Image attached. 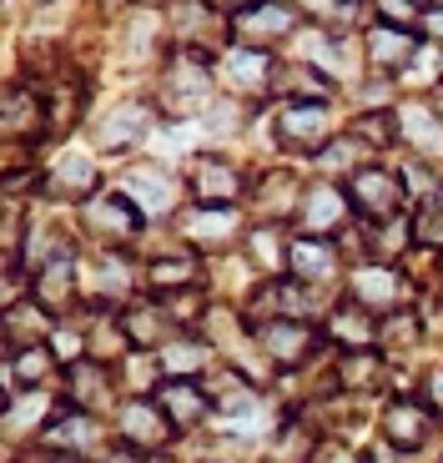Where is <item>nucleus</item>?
Here are the masks:
<instances>
[{
	"label": "nucleus",
	"mask_w": 443,
	"mask_h": 463,
	"mask_svg": "<svg viewBox=\"0 0 443 463\" xmlns=\"http://www.w3.org/2000/svg\"><path fill=\"white\" fill-rule=\"evenodd\" d=\"M348 202L373 222V227H383V222H393V212L403 207V182H398L393 172H383V166H363V172H348Z\"/></svg>",
	"instance_id": "nucleus-1"
},
{
	"label": "nucleus",
	"mask_w": 443,
	"mask_h": 463,
	"mask_svg": "<svg viewBox=\"0 0 443 463\" xmlns=\"http://www.w3.org/2000/svg\"><path fill=\"white\" fill-rule=\"evenodd\" d=\"M272 137L292 151H327V106L323 101H303V106H282L278 121H272Z\"/></svg>",
	"instance_id": "nucleus-2"
},
{
	"label": "nucleus",
	"mask_w": 443,
	"mask_h": 463,
	"mask_svg": "<svg viewBox=\"0 0 443 463\" xmlns=\"http://www.w3.org/2000/svg\"><path fill=\"white\" fill-rule=\"evenodd\" d=\"M207 56H182L172 71L162 76V111L166 116H192L207 101Z\"/></svg>",
	"instance_id": "nucleus-3"
},
{
	"label": "nucleus",
	"mask_w": 443,
	"mask_h": 463,
	"mask_svg": "<svg viewBox=\"0 0 443 463\" xmlns=\"http://www.w3.org/2000/svg\"><path fill=\"white\" fill-rule=\"evenodd\" d=\"M117 429H121V439H127V449L152 453V449H162V443L172 439V418L156 408V398H137V403L121 408Z\"/></svg>",
	"instance_id": "nucleus-4"
},
{
	"label": "nucleus",
	"mask_w": 443,
	"mask_h": 463,
	"mask_svg": "<svg viewBox=\"0 0 443 463\" xmlns=\"http://www.w3.org/2000/svg\"><path fill=\"white\" fill-rule=\"evenodd\" d=\"M353 302H358L363 313H388V307L403 302V278L383 262H363L353 272Z\"/></svg>",
	"instance_id": "nucleus-5"
},
{
	"label": "nucleus",
	"mask_w": 443,
	"mask_h": 463,
	"mask_svg": "<svg viewBox=\"0 0 443 463\" xmlns=\"http://www.w3.org/2000/svg\"><path fill=\"white\" fill-rule=\"evenodd\" d=\"M242 192V176H237L232 162H222V156H197L192 162V197L207 202V207H227L237 202Z\"/></svg>",
	"instance_id": "nucleus-6"
},
{
	"label": "nucleus",
	"mask_w": 443,
	"mask_h": 463,
	"mask_svg": "<svg viewBox=\"0 0 443 463\" xmlns=\"http://www.w3.org/2000/svg\"><path fill=\"white\" fill-rule=\"evenodd\" d=\"M383 433H388V443H393V449L413 453V449H423V443H429L433 418H429V408H423V403L398 398V403H388V413H383Z\"/></svg>",
	"instance_id": "nucleus-7"
},
{
	"label": "nucleus",
	"mask_w": 443,
	"mask_h": 463,
	"mask_svg": "<svg viewBox=\"0 0 443 463\" xmlns=\"http://www.w3.org/2000/svg\"><path fill=\"white\" fill-rule=\"evenodd\" d=\"M71 298H76V257L56 252L35 267V302H41L46 313H61Z\"/></svg>",
	"instance_id": "nucleus-8"
},
{
	"label": "nucleus",
	"mask_w": 443,
	"mask_h": 463,
	"mask_svg": "<svg viewBox=\"0 0 443 463\" xmlns=\"http://www.w3.org/2000/svg\"><path fill=\"white\" fill-rule=\"evenodd\" d=\"M262 347H268L272 363H282V368H297V363L313 353V327H307V323H292V317H272V323H262Z\"/></svg>",
	"instance_id": "nucleus-9"
},
{
	"label": "nucleus",
	"mask_w": 443,
	"mask_h": 463,
	"mask_svg": "<svg viewBox=\"0 0 443 463\" xmlns=\"http://www.w3.org/2000/svg\"><path fill=\"white\" fill-rule=\"evenodd\" d=\"M156 408H162L166 418H172V429H192V423H202L207 418V393H202L197 383L187 378H166L162 388H156Z\"/></svg>",
	"instance_id": "nucleus-10"
},
{
	"label": "nucleus",
	"mask_w": 443,
	"mask_h": 463,
	"mask_svg": "<svg viewBox=\"0 0 443 463\" xmlns=\"http://www.w3.org/2000/svg\"><path fill=\"white\" fill-rule=\"evenodd\" d=\"M348 217V197H343L338 186L317 182L313 192L303 197V222H307V237H333Z\"/></svg>",
	"instance_id": "nucleus-11"
},
{
	"label": "nucleus",
	"mask_w": 443,
	"mask_h": 463,
	"mask_svg": "<svg viewBox=\"0 0 443 463\" xmlns=\"http://www.w3.org/2000/svg\"><path fill=\"white\" fill-rule=\"evenodd\" d=\"M292 25H297L292 5H242L232 15V31L247 35V41H272V35H287Z\"/></svg>",
	"instance_id": "nucleus-12"
},
{
	"label": "nucleus",
	"mask_w": 443,
	"mask_h": 463,
	"mask_svg": "<svg viewBox=\"0 0 443 463\" xmlns=\"http://www.w3.org/2000/svg\"><path fill=\"white\" fill-rule=\"evenodd\" d=\"M368 56H373V66L398 71V66H409V61L419 56V35L378 21V25H373V35H368Z\"/></svg>",
	"instance_id": "nucleus-13"
},
{
	"label": "nucleus",
	"mask_w": 443,
	"mask_h": 463,
	"mask_svg": "<svg viewBox=\"0 0 443 463\" xmlns=\"http://www.w3.org/2000/svg\"><path fill=\"white\" fill-rule=\"evenodd\" d=\"M398 131H403V141H409L419 156H429V151L443 146V121H438V111H433V106L409 101L403 111H398Z\"/></svg>",
	"instance_id": "nucleus-14"
},
{
	"label": "nucleus",
	"mask_w": 443,
	"mask_h": 463,
	"mask_svg": "<svg viewBox=\"0 0 443 463\" xmlns=\"http://www.w3.org/2000/svg\"><path fill=\"white\" fill-rule=\"evenodd\" d=\"M91 227L106 232V237H131L141 227V212L127 192H106V197L91 202Z\"/></svg>",
	"instance_id": "nucleus-15"
},
{
	"label": "nucleus",
	"mask_w": 443,
	"mask_h": 463,
	"mask_svg": "<svg viewBox=\"0 0 443 463\" xmlns=\"http://www.w3.org/2000/svg\"><path fill=\"white\" fill-rule=\"evenodd\" d=\"M146 127H152V106H146V101H127V106H117V111L101 121V141H106V146H127V141H137Z\"/></svg>",
	"instance_id": "nucleus-16"
},
{
	"label": "nucleus",
	"mask_w": 443,
	"mask_h": 463,
	"mask_svg": "<svg viewBox=\"0 0 443 463\" xmlns=\"http://www.w3.org/2000/svg\"><path fill=\"white\" fill-rule=\"evenodd\" d=\"M333 257H338V252H333L327 237H297L292 252H287V267L303 282H313V278H327V272H333Z\"/></svg>",
	"instance_id": "nucleus-17"
},
{
	"label": "nucleus",
	"mask_w": 443,
	"mask_h": 463,
	"mask_svg": "<svg viewBox=\"0 0 443 463\" xmlns=\"http://www.w3.org/2000/svg\"><path fill=\"white\" fill-rule=\"evenodd\" d=\"M127 197H141L146 202V212H166L172 207V182H166V172H156V166H137V172H127Z\"/></svg>",
	"instance_id": "nucleus-18"
},
{
	"label": "nucleus",
	"mask_w": 443,
	"mask_h": 463,
	"mask_svg": "<svg viewBox=\"0 0 443 463\" xmlns=\"http://www.w3.org/2000/svg\"><path fill=\"white\" fill-rule=\"evenodd\" d=\"M327 337H338L343 347H358V353H368V343H373L368 313H363L358 302H343L338 313H333V323H327Z\"/></svg>",
	"instance_id": "nucleus-19"
},
{
	"label": "nucleus",
	"mask_w": 443,
	"mask_h": 463,
	"mask_svg": "<svg viewBox=\"0 0 443 463\" xmlns=\"http://www.w3.org/2000/svg\"><path fill=\"white\" fill-rule=\"evenodd\" d=\"M51 358L56 353H46V347H21V353H5V373H11V398H15V388H35V383L46 378V368H51Z\"/></svg>",
	"instance_id": "nucleus-20"
},
{
	"label": "nucleus",
	"mask_w": 443,
	"mask_h": 463,
	"mask_svg": "<svg viewBox=\"0 0 443 463\" xmlns=\"http://www.w3.org/2000/svg\"><path fill=\"white\" fill-rule=\"evenodd\" d=\"M51 176H56V182H51V192H61V197H86V192H91V156L66 151Z\"/></svg>",
	"instance_id": "nucleus-21"
},
{
	"label": "nucleus",
	"mask_w": 443,
	"mask_h": 463,
	"mask_svg": "<svg viewBox=\"0 0 443 463\" xmlns=\"http://www.w3.org/2000/svg\"><path fill=\"white\" fill-rule=\"evenodd\" d=\"M41 131V101L25 91H11L5 96V137L21 141V137H35Z\"/></svg>",
	"instance_id": "nucleus-22"
},
{
	"label": "nucleus",
	"mask_w": 443,
	"mask_h": 463,
	"mask_svg": "<svg viewBox=\"0 0 443 463\" xmlns=\"http://www.w3.org/2000/svg\"><path fill=\"white\" fill-rule=\"evenodd\" d=\"M121 333H127L137 347H156V353H162V347H166V337H162L166 333V317L156 313V307H131L127 323H121Z\"/></svg>",
	"instance_id": "nucleus-23"
},
{
	"label": "nucleus",
	"mask_w": 443,
	"mask_h": 463,
	"mask_svg": "<svg viewBox=\"0 0 443 463\" xmlns=\"http://www.w3.org/2000/svg\"><path fill=\"white\" fill-rule=\"evenodd\" d=\"M268 56H262V46H247V51H232V61H227V81L242 86V91H257V86L268 81Z\"/></svg>",
	"instance_id": "nucleus-24"
},
{
	"label": "nucleus",
	"mask_w": 443,
	"mask_h": 463,
	"mask_svg": "<svg viewBox=\"0 0 443 463\" xmlns=\"http://www.w3.org/2000/svg\"><path fill=\"white\" fill-rule=\"evenodd\" d=\"M156 363H162L172 378H182V373H197L202 363H207V343H197V337H182V343H166L162 353H156Z\"/></svg>",
	"instance_id": "nucleus-25"
},
{
	"label": "nucleus",
	"mask_w": 443,
	"mask_h": 463,
	"mask_svg": "<svg viewBox=\"0 0 443 463\" xmlns=\"http://www.w3.org/2000/svg\"><path fill=\"white\" fill-rule=\"evenodd\" d=\"M96 439V423L86 413H61L46 429V443H61V449H86Z\"/></svg>",
	"instance_id": "nucleus-26"
},
{
	"label": "nucleus",
	"mask_w": 443,
	"mask_h": 463,
	"mask_svg": "<svg viewBox=\"0 0 443 463\" xmlns=\"http://www.w3.org/2000/svg\"><path fill=\"white\" fill-rule=\"evenodd\" d=\"M146 278H152V288H187V282H197V257H156Z\"/></svg>",
	"instance_id": "nucleus-27"
},
{
	"label": "nucleus",
	"mask_w": 443,
	"mask_h": 463,
	"mask_svg": "<svg viewBox=\"0 0 443 463\" xmlns=\"http://www.w3.org/2000/svg\"><path fill=\"white\" fill-rule=\"evenodd\" d=\"M106 393H111V388H106V368H76L71 373V398L81 408L106 403Z\"/></svg>",
	"instance_id": "nucleus-28"
},
{
	"label": "nucleus",
	"mask_w": 443,
	"mask_h": 463,
	"mask_svg": "<svg viewBox=\"0 0 443 463\" xmlns=\"http://www.w3.org/2000/svg\"><path fill=\"white\" fill-rule=\"evenodd\" d=\"M96 288H101V298L106 292H121V298H127L131 292V262L127 257H101V262H96Z\"/></svg>",
	"instance_id": "nucleus-29"
},
{
	"label": "nucleus",
	"mask_w": 443,
	"mask_h": 463,
	"mask_svg": "<svg viewBox=\"0 0 443 463\" xmlns=\"http://www.w3.org/2000/svg\"><path fill=\"white\" fill-rule=\"evenodd\" d=\"M227 232H237V217L227 207H212V212H197V217H192V237H197V242H217Z\"/></svg>",
	"instance_id": "nucleus-30"
},
{
	"label": "nucleus",
	"mask_w": 443,
	"mask_h": 463,
	"mask_svg": "<svg viewBox=\"0 0 443 463\" xmlns=\"http://www.w3.org/2000/svg\"><path fill=\"white\" fill-rule=\"evenodd\" d=\"M378 373H383V363H378L373 353H358V358H348L338 368V378H343V388H373Z\"/></svg>",
	"instance_id": "nucleus-31"
},
{
	"label": "nucleus",
	"mask_w": 443,
	"mask_h": 463,
	"mask_svg": "<svg viewBox=\"0 0 443 463\" xmlns=\"http://www.w3.org/2000/svg\"><path fill=\"white\" fill-rule=\"evenodd\" d=\"M287 252H292V247H282L272 227H257L252 232V262L257 267H287Z\"/></svg>",
	"instance_id": "nucleus-32"
},
{
	"label": "nucleus",
	"mask_w": 443,
	"mask_h": 463,
	"mask_svg": "<svg viewBox=\"0 0 443 463\" xmlns=\"http://www.w3.org/2000/svg\"><path fill=\"white\" fill-rule=\"evenodd\" d=\"M353 137H363L368 146H388V141H393V116H388V111L358 116V121H353Z\"/></svg>",
	"instance_id": "nucleus-33"
},
{
	"label": "nucleus",
	"mask_w": 443,
	"mask_h": 463,
	"mask_svg": "<svg viewBox=\"0 0 443 463\" xmlns=\"http://www.w3.org/2000/svg\"><path fill=\"white\" fill-rule=\"evenodd\" d=\"M413 237H419V242H443V186L423 202V217H419V227H413Z\"/></svg>",
	"instance_id": "nucleus-34"
},
{
	"label": "nucleus",
	"mask_w": 443,
	"mask_h": 463,
	"mask_svg": "<svg viewBox=\"0 0 443 463\" xmlns=\"http://www.w3.org/2000/svg\"><path fill=\"white\" fill-rule=\"evenodd\" d=\"M348 162H358V137H333L327 151L317 156V172H343Z\"/></svg>",
	"instance_id": "nucleus-35"
},
{
	"label": "nucleus",
	"mask_w": 443,
	"mask_h": 463,
	"mask_svg": "<svg viewBox=\"0 0 443 463\" xmlns=\"http://www.w3.org/2000/svg\"><path fill=\"white\" fill-rule=\"evenodd\" d=\"M51 337H56V343H51V353H56L61 363H71V358H81V353H86L81 333H66V327H61V333H51Z\"/></svg>",
	"instance_id": "nucleus-36"
},
{
	"label": "nucleus",
	"mask_w": 443,
	"mask_h": 463,
	"mask_svg": "<svg viewBox=\"0 0 443 463\" xmlns=\"http://www.w3.org/2000/svg\"><path fill=\"white\" fill-rule=\"evenodd\" d=\"M378 15H383V25H403L409 31L419 21V5H378Z\"/></svg>",
	"instance_id": "nucleus-37"
},
{
	"label": "nucleus",
	"mask_w": 443,
	"mask_h": 463,
	"mask_svg": "<svg viewBox=\"0 0 443 463\" xmlns=\"http://www.w3.org/2000/svg\"><path fill=\"white\" fill-rule=\"evenodd\" d=\"M313 463H363V458H353L348 449H317V453H313Z\"/></svg>",
	"instance_id": "nucleus-38"
},
{
	"label": "nucleus",
	"mask_w": 443,
	"mask_h": 463,
	"mask_svg": "<svg viewBox=\"0 0 443 463\" xmlns=\"http://www.w3.org/2000/svg\"><path fill=\"white\" fill-rule=\"evenodd\" d=\"M429 403L443 408V373H433V378H429Z\"/></svg>",
	"instance_id": "nucleus-39"
},
{
	"label": "nucleus",
	"mask_w": 443,
	"mask_h": 463,
	"mask_svg": "<svg viewBox=\"0 0 443 463\" xmlns=\"http://www.w3.org/2000/svg\"><path fill=\"white\" fill-rule=\"evenodd\" d=\"M423 15H429V25H433V35H443V5H429V11H423Z\"/></svg>",
	"instance_id": "nucleus-40"
},
{
	"label": "nucleus",
	"mask_w": 443,
	"mask_h": 463,
	"mask_svg": "<svg viewBox=\"0 0 443 463\" xmlns=\"http://www.w3.org/2000/svg\"><path fill=\"white\" fill-rule=\"evenodd\" d=\"M433 111H438V121H443V86H438V101H433Z\"/></svg>",
	"instance_id": "nucleus-41"
},
{
	"label": "nucleus",
	"mask_w": 443,
	"mask_h": 463,
	"mask_svg": "<svg viewBox=\"0 0 443 463\" xmlns=\"http://www.w3.org/2000/svg\"><path fill=\"white\" fill-rule=\"evenodd\" d=\"M121 463H137V458H131V453H121Z\"/></svg>",
	"instance_id": "nucleus-42"
},
{
	"label": "nucleus",
	"mask_w": 443,
	"mask_h": 463,
	"mask_svg": "<svg viewBox=\"0 0 443 463\" xmlns=\"http://www.w3.org/2000/svg\"><path fill=\"white\" fill-rule=\"evenodd\" d=\"M56 463H76V458H56Z\"/></svg>",
	"instance_id": "nucleus-43"
}]
</instances>
